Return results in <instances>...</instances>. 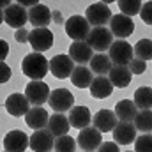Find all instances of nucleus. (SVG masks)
Returning a JSON list of instances; mask_svg holds the SVG:
<instances>
[{"mask_svg":"<svg viewBox=\"0 0 152 152\" xmlns=\"http://www.w3.org/2000/svg\"><path fill=\"white\" fill-rule=\"evenodd\" d=\"M48 104L57 113H64V112H67V110H71L75 106V96L67 88H55L51 92V96H50Z\"/></svg>","mask_w":152,"mask_h":152,"instance_id":"nucleus-11","label":"nucleus"},{"mask_svg":"<svg viewBox=\"0 0 152 152\" xmlns=\"http://www.w3.org/2000/svg\"><path fill=\"white\" fill-rule=\"evenodd\" d=\"M112 67H113V64H112V60H110V57H108L106 53H97V55H94V58L90 60V71L96 73L97 76L108 75Z\"/></svg>","mask_w":152,"mask_h":152,"instance_id":"nucleus-27","label":"nucleus"},{"mask_svg":"<svg viewBox=\"0 0 152 152\" xmlns=\"http://www.w3.org/2000/svg\"><path fill=\"white\" fill-rule=\"evenodd\" d=\"M30 149L34 152H51L55 149V136L48 127L34 131L30 136Z\"/></svg>","mask_w":152,"mask_h":152,"instance_id":"nucleus-12","label":"nucleus"},{"mask_svg":"<svg viewBox=\"0 0 152 152\" xmlns=\"http://www.w3.org/2000/svg\"><path fill=\"white\" fill-rule=\"evenodd\" d=\"M78 140H76V143L80 145V149L85 152H94L96 149H99L101 147V143H103V138H101V131H97L94 126L90 127H85V129H81L80 131V134L76 136Z\"/></svg>","mask_w":152,"mask_h":152,"instance_id":"nucleus-7","label":"nucleus"},{"mask_svg":"<svg viewBox=\"0 0 152 152\" xmlns=\"http://www.w3.org/2000/svg\"><path fill=\"white\" fill-rule=\"evenodd\" d=\"M21 71L23 75L28 76L30 80L39 81L50 71V60H46V57L42 53H28L23 60H21Z\"/></svg>","mask_w":152,"mask_h":152,"instance_id":"nucleus-1","label":"nucleus"},{"mask_svg":"<svg viewBox=\"0 0 152 152\" xmlns=\"http://www.w3.org/2000/svg\"><path fill=\"white\" fill-rule=\"evenodd\" d=\"M134 104L138 110H151L152 108V88L151 87H140L134 90Z\"/></svg>","mask_w":152,"mask_h":152,"instance_id":"nucleus-28","label":"nucleus"},{"mask_svg":"<svg viewBox=\"0 0 152 152\" xmlns=\"http://www.w3.org/2000/svg\"><path fill=\"white\" fill-rule=\"evenodd\" d=\"M75 67H76L75 62H73V58L69 55H55L50 60V73L55 78H60V80L71 78Z\"/></svg>","mask_w":152,"mask_h":152,"instance_id":"nucleus-9","label":"nucleus"},{"mask_svg":"<svg viewBox=\"0 0 152 152\" xmlns=\"http://www.w3.org/2000/svg\"><path fill=\"white\" fill-rule=\"evenodd\" d=\"M85 20L90 23V27L94 25V28L96 27H104L112 21V11L104 2H96V4H90L87 7Z\"/></svg>","mask_w":152,"mask_h":152,"instance_id":"nucleus-3","label":"nucleus"},{"mask_svg":"<svg viewBox=\"0 0 152 152\" xmlns=\"http://www.w3.org/2000/svg\"><path fill=\"white\" fill-rule=\"evenodd\" d=\"M142 2L140 0H120L118 2V9L122 11V14L124 16H134V14H138L140 11H142Z\"/></svg>","mask_w":152,"mask_h":152,"instance_id":"nucleus-31","label":"nucleus"},{"mask_svg":"<svg viewBox=\"0 0 152 152\" xmlns=\"http://www.w3.org/2000/svg\"><path fill=\"white\" fill-rule=\"evenodd\" d=\"M76 151V140L69 134L55 138V152H75Z\"/></svg>","mask_w":152,"mask_h":152,"instance_id":"nucleus-32","label":"nucleus"},{"mask_svg":"<svg viewBox=\"0 0 152 152\" xmlns=\"http://www.w3.org/2000/svg\"><path fill=\"white\" fill-rule=\"evenodd\" d=\"M28 21L34 25V28H46L51 21V12L44 4H37L36 7L28 9Z\"/></svg>","mask_w":152,"mask_h":152,"instance_id":"nucleus-19","label":"nucleus"},{"mask_svg":"<svg viewBox=\"0 0 152 152\" xmlns=\"http://www.w3.org/2000/svg\"><path fill=\"white\" fill-rule=\"evenodd\" d=\"M134 58H140L143 62L152 60V39H140L134 46Z\"/></svg>","mask_w":152,"mask_h":152,"instance_id":"nucleus-30","label":"nucleus"},{"mask_svg":"<svg viewBox=\"0 0 152 152\" xmlns=\"http://www.w3.org/2000/svg\"><path fill=\"white\" fill-rule=\"evenodd\" d=\"M69 122H71V127H76L80 131L88 127V124L92 122L90 110L87 106H73L69 110Z\"/></svg>","mask_w":152,"mask_h":152,"instance_id":"nucleus-20","label":"nucleus"},{"mask_svg":"<svg viewBox=\"0 0 152 152\" xmlns=\"http://www.w3.org/2000/svg\"><path fill=\"white\" fill-rule=\"evenodd\" d=\"M145 69H147V64H145L143 60H140V58H133L131 64H129V71H131V75H143Z\"/></svg>","mask_w":152,"mask_h":152,"instance_id":"nucleus-34","label":"nucleus"},{"mask_svg":"<svg viewBox=\"0 0 152 152\" xmlns=\"http://www.w3.org/2000/svg\"><path fill=\"white\" fill-rule=\"evenodd\" d=\"M140 16H142V20H143L147 25H151V27H152V0H151V2H145V4L142 5Z\"/></svg>","mask_w":152,"mask_h":152,"instance_id":"nucleus-35","label":"nucleus"},{"mask_svg":"<svg viewBox=\"0 0 152 152\" xmlns=\"http://www.w3.org/2000/svg\"><path fill=\"white\" fill-rule=\"evenodd\" d=\"M108 75H110L108 78H110L112 85H113V87H118V88L127 87V85L131 83V76H133L127 66H113Z\"/></svg>","mask_w":152,"mask_h":152,"instance_id":"nucleus-25","label":"nucleus"},{"mask_svg":"<svg viewBox=\"0 0 152 152\" xmlns=\"http://www.w3.org/2000/svg\"><path fill=\"white\" fill-rule=\"evenodd\" d=\"M28 42L36 53H42L53 46V32L48 28H34V30H30Z\"/></svg>","mask_w":152,"mask_h":152,"instance_id":"nucleus-13","label":"nucleus"},{"mask_svg":"<svg viewBox=\"0 0 152 152\" xmlns=\"http://www.w3.org/2000/svg\"><path fill=\"white\" fill-rule=\"evenodd\" d=\"M108 53H110L108 57H110L112 64H115V66H129L131 60L134 58V50H133V46H131L127 41H124V39L113 41V44L110 46Z\"/></svg>","mask_w":152,"mask_h":152,"instance_id":"nucleus-2","label":"nucleus"},{"mask_svg":"<svg viewBox=\"0 0 152 152\" xmlns=\"http://www.w3.org/2000/svg\"><path fill=\"white\" fill-rule=\"evenodd\" d=\"M113 138L117 145H129L136 138V127L133 122H118L113 129Z\"/></svg>","mask_w":152,"mask_h":152,"instance_id":"nucleus-18","label":"nucleus"},{"mask_svg":"<svg viewBox=\"0 0 152 152\" xmlns=\"http://www.w3.org/2000/svg\"><path fill=\"white\" fill-rule=\"evenodd\" d=\"M28 21V11L20 5L18 2L16 4H11L9 9L4 11V23L20 30V28H25V23Z\"/></svg>","mask_w":152,"mask_h":152,"instance_id":"nucleus-8","label":"nucleus"},{"mask_svg":"<svg viewBox=\"0 0 152 152\" xmlns=\"http://www.w3.org/2000/svg\"><path fill=\"white\" fill-rule=\"evenodd\" d=\"M30 37V32L27 30V28H20V30H16V34H14V39L18 41V42H27Z\"/></svg>","mask_w":152,"mask_h":152,"instance_id":"nucleus-37","label":"nucleus"},{"mask_svg":"<svg viewBox=\"0 0 152 152\" xmlns=\"http://www.w3.org/2000/svg\"><path fill=\"white\" fill-rule=\"evenodd\" d=\"M97 152H120V151H118V145L115 142H104V143H101Z\"/></svg>","mask_w":152,"mask_h":152,"instance_id":"nucleus-36","label":"nucleus"},{"mask_svg":"<svg viewBox=\"0 0 152 152\" xmlns=\"http://www.w3.org/2000/svg\"><path fill=\"white\" fill-rule=\"evenodd\" d=\"M90 32H92V28H90V23L85 20V16L75 14V16L67 18V21H66V34L71 39H75V42L87 41Z\"/></svg>","mask_w":152,"mask_h":152,"instance_id":"nucleus-4","label":"nucleus"},{"mask_svg":"<svg viewBox=\"0 0 152 152\" xmlns=\"http://www.w3.org/2000/svg\"><path fill=\"white\" fill-rule=\"evenodd\" d=\"M87 42L94 51L103 53V51H108L110 46L113 44V34L106 27H96V28H92Z\"/></svg>","mask_w":152,"mask_h":152,"instance_id":"nucleus-5","label":"nucleus"},{"mask_svg":"<svg viewBox=\"0 0 152 152\" xmlns=\"http://www.w3.org/2000/svg\"><path fill=\"white\" fill-rule=\"evenodd\" d=\"M18 4H20V5H23L25 9H27V7H30V9H32V7H36V5H37L39 2H30V0H21V2H18Z\"/></svg>","mask_w":152,"mask_h":152,"instance_id":"nucleus-40","label":"nucleus"},{"mask_svg":"<svg viewBox=\"0 0 152 152\" xmlns=\"http://www.w3.org/2000/svg\"><path fill=\"white\" fill-rule=\"evenodd\" d=\"M136 131H142L143 134L145 133H151L152 131V110H140L136 118L133 120Z\"/></svg>","mask_w":152,"mask_h":152,"instance_id":"nucleus-29","label":"nucleus"},{"mask_svg":"<svg viewBox=\"0 0 152 152\" xmlns=\"http://www.w3.org/2000/svg\"><path fill=\"white\" fill-rule=\"evenodd\" d=\"M113 92V85L110 81V78L106 76H96L92 85H90V94L92 97H97V99H104L108 96H112Z\"/></svg>","mask_w":152,"mask_h":152,"instance_id":"nucleus-24","label":"nucleus"},{"mask_svg":"<svg viewBox=\"0 0 152 152\" xmlns=\"http://www.w3.org/2000/svg\"><path fill=\"white\" fill-rule=\"evenodd\" d=\"M0 69H2V76H0V81L2 83H5V81H9V78H11V67L5 64V62H2L0 64Z\"/></svg>","mask_w":152,"mask_h":152,"instance_id":"nucleus-38","label":"nucleus"},{"mask_svg":"<svg viewBox=\"0 0 152 152\" xmlns=\"http://www.w3.org/2000/svg\"><path fill=\"white\" fill-rule=\"evenodd\" d=\"M0 48H2L0 58H2V62H5V58H7V55H9V44H7L5 41H0Z\"/></svg>","mask_w":152,"mask_h":152,"instance_id":"nucleus-39","label":"nucleus"},{"mask_svg":"<svg viewBox=\"0 0 152 152\" xmlns=\"http://www.w3.org/2000/svg\"><path fill=\"white\" fill-rule=\"evenodd\" d=\"M4 152H5V151H4Z\"/></svg>","mask_w":152,"mask_h":152,"instance_id":"nucleus-41","label":"nucleus"},{"mask_svg":"<svg viewBox=\"0 0 152 152\" xmlns=\"http://www.w3.org/2000/svg\"><path fill=\"white\" fill-rule=\"evenodd\" d=\"M94 81V73L90 71V67H85V66H78L75 67L73 75H71V83L78 87V88H90Z\"/></svg>","mask_w":152,"mask_h":152,"instance_id":"nucleus-26","label":"nucleus"},{"mask_svg":"<svg viewBox=\"0 0 152 152\" xmlns=\"http://www.w3.org/2000/svg\"><path fill=\"white\" fill-rule=\"evenodd\" d=\"M83 152H85V151H83Z\"/></svg>","mask_w":152,"mask_h":152,"instance_id":"nucleus-42","label":"nucleus"},{"mask_svg":"<svg viewBox=\"0 0 152 152\" xmlns=\"http://www.w3.org/2000/svg\"><path fill=\"white\" fill-rule=\"evenodd\" d=\"M110 30L115 37L118 39H126L129 37L134 30V23L129 16H124L122 12L120 14H115L112 16V21H110Z\"/></svg>","mask_w":152,"mask_h":152,"instance_id":"nucleus-14","label":"nucleus"},{"mask_svg":"<svg viewBox=\"0 0 152 152\" xmlns=\"http://www.w3.org/2000/svg\"><path fill=\"white\" fill-rule=\"evenodd\" d=\"M25 120H27V126L32 127L34 131L39 129H44L48 127V122H50V115L46 110H42L41 106H34L30 108V112L25 115Z\"/></svg>","mask_w":152,"mask_h":152,"instance_id":"nucleus-21","label":"nucleus"},{"mask_svg":"<svg viewBox=\"0 0 152 152\" xmlns=\"http://www.w3.org/2000/svg\"><path fill=\"white\" fill-rule=\"evenodd\" d=\"M115 115L118 122H133L138 115V106L134 104V101L122 99L115 104Z\"/></svg>","mask_w":152,"mask_h":152,"instance_id":"nucleus-23","label":"nucleus"},{"mask_svg":"<svg viewBox=\"0 0 152 152\" xmlns=\"http://www.w3.org/2000/svg\"><path fill=\"white\" fill-rule=\"evenodd\" d=\"M30 147V136H27L20 129H12L4 138V151L5 152H25Z\"/></svg>","mask_w":152,"mask_h":152,"instance_id":"nucleus-10","label":"nucleus"},{"mask_svg":"<svg viewBox=\"0 0 152 152\" xmlns=\"http://www.w3.org/2000/svg\"><path fill=\"white\" fill-rule=\"evenodd\" d=\"M69 127H71L69 117H66L64 113H53L50 117L48 129L51 131V134H53L55 138H60V136L69 134Z\"/></svg>","mask_w":152,"mask_h":152,"instance_id":"nucleus-22","label":"nucleus"},{"mask_svg":"<svg viewBox=\"0 0 152 152\" xmlns=\"http://www.w3.org/2000/svg\"><path fill=\"white\" fill-rule=\"evenodd\" d=\"M69 57L73 58V62L85 66L87 62L90 64V60L94 58V50L88 46L87 41H80V42H73L69 48Z\"/></svg>","mask_w":152,"mask_h":152,"instance_id":"nucleus-17","label":"nucleus"},{"mask_svg":"<svg viewBox=\"0 0 152 152\" xmlns=\"http://www.w3.org/2000/svg\"><path fill=\"white\" fill-rule=\"evenodd\" d=\"M134 152H152V134L145 133L134 140Z\"/></svg>","mask_w":152,"mask_h":152,"instance_id":"nucleus-33","label":"nucleus"},{"mask_svg":"<svg viewBox=\"0 0 152 152\" xmlns=\"http://www.w3.org/2000/svg\"><path fill=\"white\" fill-rule=\"evenodd\" d=\"M25 96L28 99L30 104L34 106H42L44 103L50 101V87L44 83V81H30L27 87H25Z\"/></svg>","mask_w":152,"mask_h":152,"instance_id":"nucleus-6","label":"nucleus"},{"mask_svg":"<svg viewBox=\"0 0 152 152\" xmlns=\"http://www.w3.org/2000/svg\"><path fill=\"white\" fill-rule=\"evenodd\" d=\"M92 124H94V127L97 131L110 133V131H113L115 126L118 124V118H117L115 112H112V110H99L97 113L92 117Z\"/></svg>","mask_w":152,"mask_h":152,"instance_id":"nucleus-16","label":"nucleus"},{"mask_svg":"<svg viewBox=\"0 0 152 152\" xmlns=\"http://www.w3.org/2000/svg\"><path fill=\"white\" fill-rule=\"evenodd\" d=\"M5 110L12 117H23L30 112V103L25 94H11L5 99Z\"/></svg>","mask_w":152,"mask_h":152,"instance_id":"nucleus-15","label":"nucleus"}]
</instances>
